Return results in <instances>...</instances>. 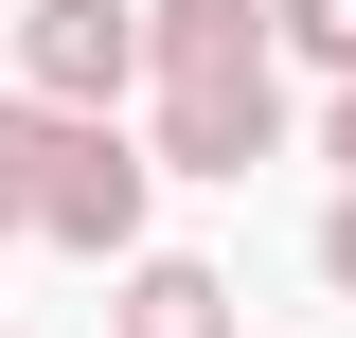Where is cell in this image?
Returning <instances> with one entry per match:
<instances>
[{
  "label": "cell",
  "mask_w": 356,
  "mask_h": 338,
  "mask_svg": "<svg viewBox=\"0 0 356 338\" xmlns=\"http://www.w3.org/2000/svg\"><path fill=\"white\" fill-rule=\"evenodd\" d=\"M18 72H36L54 125H107V89L143 72V0H36L18 18Z\"/></svg>",
  "instance_id": "obj_1"
},
{
  "label": "cell",
  "mask_w": 356,
  "mask_h": 338,
  "mask_svg": "<svg viewBox=\"0 0 356 338\" xmlns=\"http://www.w3.org/2000/svg\"><path fill=\"white\" fill-rule=\"evenodd\" d=\"M143 196H161V161H143L125 125H54V178H36L54 250H143Z\"/></svg>",
  "instance_id": "obj_2"
},
{
  "label": "cell",
  "mask_w": 356,
  "mask_h": 338,
  "mask_svg": "<svg viewBox=\"0 0 356 338\" xmlns=\"http://www.w3.org/2000/svg\"><path fill=\"white\" fill-rule=\"evenodd\" d=\"M267 143H285V89H267V72H178L143 161H161V178H250Z\"/></svg>",
  "instance_id": "obj_3"
},
{
  "label": "cell",
  "mask_w": 356,
  "mask_h": 338,
  "mask_svg": "<svg viewBox=\"0 0 356 338\" xmlns=\"http://www.w3.org/2000/svg\"><path fill=\"white\" fill-rule=\"evenodd\" d=\"M143 72H267V18H250V0H143Z\"/></svg>",
  "instance_id": "obj_4"
},
{
  "label": "cell",
  "mask_w": 356,
  "mask_h": 338,
  "mask_svg": "<svg viewBox=\"0 0 356 338\" xmlns=\"http://www.w3.org/2000/svg\"><path fill=\"white\" fill-rule=\"evenodd\" d=\"M125 338H232V285H214V267H125Z\"/></svg>",
  "instance_id": "obj_5"
},
{
  "label": "cell",
  "mask_w": 356,
  "mask_h": 338,
  "mask_svg": "<svg viewBox=\"0 0 356 338\" xmlns=\"http://www.w3.org/2000/svg\"><path fill=\"white\" fill-rule=\"evenodd\" d=\"M36 178H54V107H0V232H36Z\"/></svg>",
  "instance_id": "obj_6"
},
{
  "label": "cell",
  "mask_w": 356,
  "mask_h": 338,
  "mask_svg": "<svg viewBox=\"0 0 356 338\" xmlns=\"http://www.w3.org/2000/svg\"><path fill=\"white\" fill-rule=\"evenodd\" d=\"M285 36H303V54H321V72H339V89H356V0H285Z\"/></svg>",
  "instance_id": "obj_7"
},
{
  "label": "cell",
  "mask_w": 356,
  "mask_h": 338,
  "mask_svg": "<svg viewBox=\"0 0 356 338\" xmlns=\"http://www.w3.org/2000/svg\"><path fill=\"white\" fill-rule=\"evenodd\" d=\"M321 267H339V285H356V196H339V214H321Z\"/></svg>",
  "instance_id": "obj_8"
},
{
  "label": "cell",
  "mask_w": 356,
  "mask_h": 338,
  "mask_svg": "<svg viewBox=\"0 0 356 338\" xmlns=\"http://www.w3.org/2000/svg\"><path fill=\"white\" fill-rule=\"evenodd\" d=\"M321 161H339V178H356V89H339V125H321Z\"/></svg>",
  "instance_id": "obj_9"
}]
</instances>
